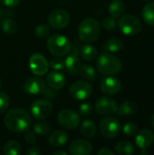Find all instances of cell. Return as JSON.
I'll return each mask as SVG.
<instances>
[{"instance_id": "1", "label": "cell", "mask_w": 154, "mask_h": 155, "mask_svg": "<svg viewBox=\"0 0 154 155\" xmlns=\"http://www.w3.org/2000/svg\"><path fill=\"white\" fill-rule=\"evenodd\" d=\"M4 123L9 131L15 134H20L29 129L31 125V117L26 111L20 108H15L9 111L5 114Z\"/></svg>"}, {"instance_id": "2", "label": "cell", "mask_w": 154, "mask_h": 155, "mask_svg": "<svg viewBox=\"0 0 154 155\" xmlns=\"http://www.w3.org/2000/svg\"><path fill=\"white\" fill-rule=\"evenodd\" d=\"M100 32L101 25L99 22L93 17L84 19L78 27V35L80 39L87 44L95 42L100 35Z\"/></svg>"}, {"instance_id": "3", "label": "cell", "mask_w": 154, "mask_h": 155, "mask_svg": "<svg viewBox=\"0 0 154 155\" xmlns=\"http://www.w3.org/2000/svg\"><path fill=\"white\" fill-rule=\"evenodd\" d=\"M122 66L123 64L121 60L110 53L103 52L96 61L97 69L100 73L105 75L117 74L122 70Z\"/></svg>"}, {"instance_id": "4", "label": "cell", "mask_w": 154, "mask_h": 155, "mask_svg": "<svg viewBox=\"0 0 154 155\" xmlns=\"http://www.w3.org/2000/svg\"><path fill=\"white\" fill-rule=\"evenodd\" d=\"M72 46L71 41L63 35H53L47 40V48L49 52L55 56H65L71 51Z\"/></svg>"}, {"instance_id": "5", "label": "cell", "mask_w": 154, "mask_h": 155, "mask_svg": "<svg viewBox=\"0 0 154 155\" xmlns=\"http://www.w3.org/2000/svg\"><path fill=\"white\" fill-rule=\"evenodd\" d=\"M120 31L125 35H135L142 29L141 20L133 15H126L120 18L117 23Z\"/></svg>"}, {"instance_id": "6", "label": "cell", "mask_w": 154, "mask_h": 155, "mask_svg": "<svg viewBox=\"0 0 154 155\" xmlns=\"http://www.w3.org/2000/svg\"><path fill=\"white\" fill-rule=\"evenodd\" d=\"M101 134L106 138H115L119 135L122 125L121 123L113 117L103 118L99 124Z\"/></svg>"}, {"instance_id": "7", "label": "cell", "mask_w": 154, "mask_h": 155, "mask_svg": "<svg viewBox=\"0 0 154 155\" xmlns=\"http://www.w3.org/2000/svg\"><path fill=\"white\" fill-rule=\"evenodd\" d=\"M58 124L66 130L75 129L81 122L80 115L73 110H62L57 115Z\"/></svg>"}, {"instance_id": "8", "label": "cell", "mask_w": 154, "mask_h": 155, "mask_svg": "<svg viewBox=\"0 0 154 155\" xmlns=\"http://www.w3.org/2000/svg\"><path fill=\"white\" fill-rule=\"evenodd\" d=\"M118 106V103L109 96H102L95 102V110L102 115H112L116 114Z\"/></svg>"}, {"instance_id": "9", "label": "cell", "mask_w": 154, "mask_h": 155, "mask_svg": "<svg viewBox=\"0 0 154 155\" xmlns=\"http://www.w3.org/2000/svg\"><path fill=\"white\" fill-rule=\"evenodd\" d=\"M70 94L74 99L82 101L87 99L93 92V86L90 83L85 81H77L70 87Z\"/></svg>"}, {"instance_id": "10", "label": "cell", "mask_w": 154, "mask_h": 155, "mask_svg": "<svg viewBox=\"0 0 154 155\" xmlns=\"http://www.w3.org/2000/svg\"><path fill=\"white\" fill-rule=\"evenodd\" d=\"M53 111L52 104L47 100L34 101L30 106V112L34 118L42 120L47 118Z\"/></svg>"}, {"instance_id": "11", "label": "cell", "mask_w": 154, "mask_h": 155, "mask_svg": "<svg viewBox=\"0 0 154 155\" xmlns=\"http://www.w3.org/2000/svg\"><path fill=\"white\" fill-rule=\"evenodd\" d=\"M48 25L54 29H61L65 27L70 22L69 14L64 9H55L52 11L47 18Z\"/></svg>"}, {"instance_id": "12", "label": "cell", "mask_w": 154, "mask_h": 155, "mask_svg": "<svg viewBox=\"0 0 154 155\" xmlns=\"http://www.w3.org/2000/svg\"><path fill=\"white\" fill-rule=\"evenodd\" d=\"M29 67L34 74L41 76L48 72L49 64L46 59L41 54L35 53L33 54L29 58Z\"/></svg>"}, {"instance_id": "13", "label": "cell", "mask_w": 154, "mask_h": 155, "mask_svg": "<svg viewBox=\"0 0 154 155\" xmlns=\"http://www.w3.org/2000/svg\"><path fill=\"white\" fill-rule=\"evenodd\" d=\"M79 54V49L76 46H72L71 51L68 54H66V58L64 59V68L71 74H78L82 66Z\"/></svg>"}, {"instance_id": "14", "label": "cell", "mask_w": 154, "mask_h": 155, "mask_svg": "<svg viewBox=\"0 0 154 155\" xmlns=\"http://www.w3.org/2000/svg\"><path fill=\"white\" fill-rule=\"evenodd\" d=\"M47 85L38 76H33L28 78L24 84V91L28 94H44Z\"/></svg>"}, {"instance_id": "15", "label": "cell", "mask_w": 154, "mask_h": 155, "mask_svg": "<svg viewBox=\"0 0 154 155\" xmlns=\"http://www.w3.org/2000/svg\"><path fill=\"white\" fill-rule=\"evenodd\" d=\"M101 91L107 95H114L121 91V82L114 77H106L102 80L100 84Z\"/></svg>"}, {"instance_id": "16", "label": "cell", "mask_w": 154, "mask_h": 155, "mask_svg": "<svg viewBox=\"0 0 154 155\" xmlns=\"http://www.w3.org/2000/svg\"><path fill=\"white\" fill-rule=\"evenodd\" d=\"M92 150V144L85 140H75L69 146V153L71 155H89Z\"/></svg>"}, {"instance_id": "17", "label": "cell", "mask_w": 154, "mask_h": 155, "mask_svg": "<svg viewBox=\"0 0 154 155\" xmlns=\"http://www.w3.org/2000/svg\"><path fill=\"white\" fill-rule=\"evenodd\" d=\"M135 143L136 145L142 150V149H147L154 141V134L152 131L149 129H143L141 130L138 134H135Z\"/></svg>"}, {"instance_id": "18", "label": "cell", "mask_w": 154, "mask_h": 155, "mask_svg": "<svg viewBox=\"0 0 154 155\" xmlns=\"http://www.w3.org/2000/svg\"><path fill=\"white\" fill-rule=\"evenodd\" d=\"M46 84L54 90H60L65 84V77L58 71L51 72L46 76Z\"/></svg>"}, {"instance_id": "19", "label": "cell", "mask_w": 154, "mask_h": 155, "mask_svg": "<svg viewBox=\"0 0 154 155\" xmlns=\"http://www.w3.org/2000/svg\"><path fill=\"white\" fill-rule=\"evenodd\" d=\"M68 141V134L64 131H54L53 132L48 139V143L53 147H61L64 145Z\"/></svg>"}, {"instance_id": "20", "label": "cell", "mask_w": 154, "mask_h": 155, "mask_svg": "<svg viewBox=\"0 0 154 155\" xmlns=\"http://www.w3.org/2000/svg\"><path fill=\"white\" fill-rule=\"evenodd\" d=\"M137 112H138V105L134 102L125 101L122 103L120 106H118V110L116 114L121 117H124V116L133 115L137 114Z\"/></svg>"}, {"instance_id": "21", "label": "cell", "mask_w": 154, "mask_h": 155, "mask_svg": "<svg viewBox=\"0 0 154 155\" xmlns=\"http://www.w3.org/2000/svg\"><path fill=\"white\" fill-rule=\"evenodd\" d=\"M123 47V43L121 39L119 38H111L109 39L105 45H103V52L105 53H110V54H114L120 52Z\"/></svg>"}, {"instance_id": "22", "label": "cell", "mask_w": 154, "mask_h": 155, "mask_svg": "<svg viewBox=\"0 0 154 155\" xmlns=\"http://www.w3.org/2000/svg\"><path fill=\"white\" fill-rule=\"evenodd\" d=\"M125 12V4L122 0H113L109 5V13L113 17H121Z\"/></svg>"}, {"instance_id": "23", "label": "cell", "mask_w": 154, "mask_h": 155, "mask_svg": "<svg viewBox=\"0 0 154 155\" xmlns=\"http://www.w3.org/2000/svg\"><path fill=\"white\" fill-rule=\"evenodd\" d=\"M81 133L87 139L93 138L96 134L95 124L91 120H85L81 125Z\"/></svg>"}, {"instance_id": "24", "label": "cell", "mask_w": 154, "mask_h": 155, "mask_svg": "<svg viewBox=\"0 0 154 155\" xmlns=\"http://www.w3.org/2000/svg\"><path fill=\"white\" fill-rule=\"evenodd\" d=\"M115 151L120 155H131L135 152L134 146L128 141H120L115 145Z\"/></svg>"}, {"instance_id": "25", "label": "cell", "mask_w": 154, "mask_h": 155, "mask_svg": "<svg viewBox=\"0 0 154 155\" xmlns=\"http://www.w3.org/2000/svg\"><path fill=\"white\" fill-rule=\"evenodd\" d=\"M80 54L82 58L85 61H93L97 56V50L94 46L91 45H84L80 49Z\"/></svg>"}, {"instance_id": "26", "label": "cell", "mask_w": 154, "mask_h": 155, "mask_svg": "<svg viewBox=\"0 0 154 155\" xmlns=\"http://www.w3.org/2000/svg\"><path fill=\"white\" fill-rule=\"evenodd\" d=\"M142 15H143V18L144 22L147 25L151 26H154V2L148 3L143 7Z\"/></svg>"}, {"instance_id": "27", "label": "cell", "mask_w": 154, "mask_h": 155, "mask_svg": "<svg viewBox=\"0 0 154 155\" xmlns=\"http://www.w3.org/2000/svg\"><path fill=\"white\" fill-rule=\"evenodd\" d=\"M1 28L5 34L14 35L17 31V24L10 17H5L1 21Z\"/></svg>"}, {"instance_id": "28", "label": "cell", "mask_w": 154, "mask_h": 155, "mask_svg": "<svg viewBox=\"0 0 154 155\" xmlns=\"http://www.w3.org/2000/svg\"><path fill=\"white\" fill-rule=\"evenodd\" d=\"M79 73L81 74V76L83 78H84L89 82H93L96 79V72L94 68L88 64H82Z\"/></svg>"}, {"instance_id": "29", "label": "cell", "mask_w": 154, "mask_h": 155, "mask_svg": "<svg viewBox=\"0 0 154 155\" xmlns=\"http://www.w3.org/2000/svg\"><path fill=\"white\" fill-rule=\"evenodd\" d=\"M3 152L5 155H19L21 153V147L17 142L9 141L5 143Z\"/></svg>"}, {"instance_id": "30", "label": "cell", "mask_w": 154, "mask_h": 155, "mask_svg": "<svg viewBox=\"0 0 154 155\" xmlns=\"http://www.w3.org/2000/svg\"><path fill=\"white\" fill-rule=\"evenodd\" d=\"M51 131V125L49 123L45 122V121H42V122H38L36 124H34V125L33 126V132L40 136L43 135H46L47 134H49Z\"/></svg>"}, {"instance_id": "31", "label": "cell", "mask_w": 154, "mask_h": 155, "mask_svg": "<svg viewBox=\"0 0 154 155\" xmlns=\"http://www.w3.org/2000/svg\"><path fill=\"white\" fill-rule=\"evenodd\" d=\"M50 33V26L46 24H40L34 29V35L37 38H44Z\"/></svg>"}, {"instance_id": "32", "label": "cell", "mask_w": 154, "mask_h": 155, "mask_svg": "<svg viewBox=\"0 0 154 155\" xmlns=\"http://www.w3.org/2000/svg\"><path fill=\"white\" fill-rule=\"evenodd\" d=\"M102 25L105 30L111 31L113 30L116 26H117V21L115 19V17L113 16H106L103 19L102 21Z\"/></svg>"}, {"instance_id": "33", "label": "cell", "mask_w": 154, "mask_h": 155, "mask_svg": "<svg viewBox=\"0 0 154 155\" xmlns=\"http://www.w3.org/2000/svg\"><path fill=\"white\" fill-rule=\"evenodd\" d=\"M123 132L125 135L127 136H133L137 134L138 132V126L136 124L134 123H127L124 124V126L123 127Z\"/></svg>"}, {"instance_id": "34", "label": "cell", "mask_w": 154, "mask_h": 155, "mask_svg": "<svg viewBox=\"0 0 154 155\" xmlns=\"http://www.w3.org/2000/svg\"><path fill=\"white\" fill-rule=\"evenodd\" d=\"M50 66L54 70V71H62L64 69V60L60 58L59 56L54 58L50 62Z\"/></svg>"}, {"instance_id": "35", "label": "cell", "mask_w": 154, "mask_h": 155, "mask_svg": "<svg viewBox=\"0 0 154 155\" xmlns=\"http://www.w3.org/2000/svg\"><path fill=\"white\" fill-rule=\"evenodd\" d=\"M93 106L91 103H84L79 106V114L82 116H88L92 114Z\"/></svg>"}, {"instance_id": "36", "label": "cell", "mask_w": 154, "mask_h": 155, "mask_svg": "<svg viewBox=\"0 0 154 155\" xmlns=\"http://www.w3.org/2000/svg\"><path fill=\"white\" fill-rule=\"evenodd\" d=\"M9 97L5 93L0 92V114L4 113L9 106Z\"/></svg>"}, {"instance_id": "37", "label": "cell", "mask_w": 154, "mask_h": 155, "mask_svg": "<svg viewBox=\"0 0 154 155\" xmlns=\"http://www.w3.org/2000/svg\"><path fill=\"white\" fill-rule=\"evenodd\" d=\"M25 140L26 141L27 143L29 144H34L36 142V136H35V134L34 132H30V131H27L25 134Z\"/></svg>"}, {"instance_id": "38", "label": "cell", "mask_w": 154, "mask_h": 155, "mask_svg": "<svg viewBox=\"0 0 154 155\" xmlns=\"http://www.w3.org/2000/svg\"><path fill=\"white\" fill-rule=\"evenodd\" d=\"M0 2L7 7H15L19 5L20 0H0Z\"/></svg>"}, {"instance_id": "39", "label": "cell", "mask_w": 154, "mask_h": 155, "mask_svg": "<svg viewBox=\"0 0 154 155\" xmlns=\"http://www.w3.org/2000/svg\"><path fill=\"white\" fill-rule=\"evenodd\" d=\"M40 153H41V152H40L39 148L34 147V146L30 147L26 150V154L27 155H40Z\"/></svg>"}, {"instance_id": "40", "label": "cell", "mask_w": 154, "mask_h": 155, "mask_svg": "<svg viewBox=\"0 0 154 155\" xmlns=\"http://www.w3.org/2000/svg\"><path fill=\"white\" fill-rule=\"evenodd\" d=\"M97 154L98 155H114V153H113L112 150L108 149V148H103V149H101L100 151H98Z\"/></svg>"}, {"instance_id": "41", "label": "cell", "mask_w": 154, "mask_h": 155, "mask_svg": "<svg viewBox=\"0 0 154 155\" xmlns=\"http://www.w3.org/2000/svg\"><path fill=\"white\" fill-rule=\"evenodd\" d=\"M54 155H67V153L65 151H63V150H59V151H56L54 153Z\"/></svg>"}, {"instance_id": "42", "label": "cell", "mask_w": 154, "mask_h": 155, "mask_svg": "<svg viewBox=\"0 0 154 155\" xmlns=\"http://www.w3.org/2000/svg\"><path fill=\"white\" fill-rule=\"evenodd\" d=\"M150 124H151V125L154 128V114H152V116L150 117Z\"/></svg>"}, {"instance_id": "43", "label": "cell", "mask_w": 154, "mask_h": 155, "mask_svg": "<svg viewBox=\"0 0 154 155\" xmlns=\"http://www.w3.org/2000/svg\"><path fill=\"white\" fill-rule=\"evenodd\" d=\"M2 15H3V12H2V9H1V7H0V19H1V17H2Z\"/></svg>"}, {"instance_id": "44", "label": "cell", "mask_w": 154, "mask_h": 155, "mask_svg": "<svg viewBox=\"0 0 154 155\" xmlns=\"http://www.w3.org/2000/svg\"><path fill=\"white\" fill-rule=\"evenodd\" d=\"M2 84H2V80L0 79V88L2 87Z\"/></svg>"}, {"instance_id": "45", "label": "cell", "mask_w": 154, "mask_h": 155, "mask_svg": "<svg viewBox=\"0 0 154 155\" xmlns=\"http://www.w3.org/2000/svg\"><path fill=\"white\" fill-rule=\"evenodd\" d=\"M143 1H150V0H143Z\"/></svg>"}]
</instances>
